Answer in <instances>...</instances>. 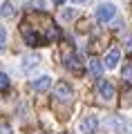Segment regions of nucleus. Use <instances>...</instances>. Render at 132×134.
I'll return each instance as SVG.
<instances>
[{"label":"nucleus","instance_id":"obj_2","mask_svg":"<svg viewBox=\"0 0 132 134\" xmlns=\"http://www.w3.org/2000/svg\"><path fill=\"white\" fill-rule=\"evenodd\" d=\"M96 127H99V119H96L94 114L83 116V119H81V123H78L81 134H92V132H96Z\"/></svg>","mask_w":132,"mask_h":134},{"label":"nucleus","instance_id":"obj_5","mask_svg":"<svg viewBox=\"0 0 132 134\" xmlns=\"http://www.w3.org/2000/svg\"><path fill=\"white\" fill-rule=\"evenodd\" d=\"M99 94H101V98H105V100H112L114 98V94H117V90H114V83L112 81H101L99 83Z\"/></svg>","mask_w":132,"mask_h":134},{"label":"nucleus","instance_id":"obj_16","mask_svg":"<svg viewBox=\"0 0 132 134\" xmlns=\"http://www.w3.org/2000/svg\"><path fill=\"white\" fill-rule=\"evenodd\" d=\"M123 45H125V49L132 54V34H125V36H123Z\"/></svg>","mask_w":132,"mask_h":134},{"label":"nucleus","instance_id":"obj_22","mask_svg":"<svg viewBox=\"0 0 132 134\" xmlns=\"http://www.w3.org/2000/svg\"><path fill=\"white\" fill-rule=\"evenodd\" d=\"M74 2H76V5H83V2H85V0H74Z\"/></svg>","mask_w":132,"mask_h":134},{"label":"nucleus","instance_id":"obj_20","mask_svg":"<svg viewBox=\"0 0 132 134\" xmlns=\"http://www.w3.org/2000/svg\"><path fill=\"white\" fill-rule=\"evenodd\" d=\"M0 38L7 40V31H5V27H0Z\"/></svg>","mask_w":132,"mask_h":134},{"label":"nucleus","instance_id":"obj_15","mask_svg":"<svg viewBox=\"0 0 132 134\" xmlns=\"http://www.w3.org/2000/svg\"><path fill=\"white\" fill-rule=\"evenodd\" d=\"M76 14H78L76 9H65V11H63V20H74Z\"/></svg>","mask_w":132,"mask_h":134},{"label":"nucleus","instance_id":"obj_17","mask_svg":"<svg viewBox=\"0 0 132 134\" xmlns=\"http://www.w3.org/2000/svg\"><path fill=\"white\" fill-rule=\"evenodd\" d=\"M27 7H34V9H45V2H43V0H31Z\"/></svg>","mask_w":132,"mask_h":134},{"label":"nucleus","instance_id":"obj_21","mask_svg":"<svg viewBox=\"0 0 132 134\" xmlns=\"http://www.w3.org/2000/svg\"><path fill=\"white\" fill-rule=\"evenodd\" d=\"M54 5H63V2H65V0H52Z\"/></svg>","mask_w":132,"mask_h":134},{"label":"nucleus","instance_id":"obj_11","mask_svg":"<svg viewBox=\"0 0 132 134\" xmlns=\"http://www.w3.org/2000/svg\"><path fill=\"white\" fill-rule=\"evenodd\" d=\"M23 34H25V43H27L29 47H38V45L43 43L40 36H38V34H34V31H29V29H27V31H23Z\"/></svg>","mask_w":132,"mask_h":134},{"label":"nucleus","instance_id":"obj_1","mask_svg":"<svg viewBox=\"0 0 132 134\" xmlns=\"http://www.w3.org/2000/svg\"><path fill=\"white\" fill-rule=\"evenodd\" d=\"M94 16H96L99 23H110V20L117 16V7L114 5H101V7H96Z\"/></svg>","mask_w":132,"mask_h":134},{"label":"nucleus","instance_id":"obj_9","mask_svg":"<svg viewBox=\"0 0 132 134\" xmlns=\"http://www.w3.org/2000/svg\"><path fill=\"white\" fill-rule=\"evenodd\" d=\"M54 96H56L58 100H70L72 98V87L67 85V83H58V85L54 87Z\"/></svg>","mask_w":132,"mask_h":134},{"label":"nucleus","instance_id":"obj_4","mask_svg":"<svg viewBox=\"0 0 132 134\" xmlns=\"http://www.w3.org/2000/svg\"><path fill=\"white\" fill-rule=\"evenodd\" d=\"M105 125H108L110 130H114V132H125V130H128V121H125V116H119V114L108 116V119H105Z\"/></svg>","mask_w":132,"mask_h":134},{"label":"nucleus","instance_id":"obj_14","mask_svg":"<svg viewBox=\"0 0 132 134\" xmlns=\"http://www.w3.org/2000/svg\"><path fill=\"white\" fill-rule=\"evenodd\" d=\"M7 90H9V76L0 74V92H7Z\"/></svg>","mask_w":132,"mask_h":134},{"label":"nucleus","instance_id":"obj_6","mask_svg":"<svg viewBox=\"0 0 132 134\" xmlns=\"http://www.w3.org/2000/svg\"><path fill=\"white\" fill-rule=\"evenodd\" d=\"M38 65H40V56H38V54H29V56L23 58V65H20V67H23L25 74H29V72H34Z\"/></svg>","mask_w":132,"mask_h":134},{"label":"nucleus","instance_id":"obj_7","mask_svg":"<svg viewBox=\"0 0 132 134\" xmlns=\"http://www.w3.org/2000/svg\"><path fill=\"white\" fill-rule=\"evenodd\" d=\"M65 67L70 72H74V74H81L83 72V60H81L76 54H70V56H65Z\"/></svg>","mask_w":132,"mask_h":134},{"label":"nucleus","instance_id":"obj_8","mask_svg":"<svg viewBox=\"0 0 132 134\" xmlns=\"http://www.w3.org/2000/svg\"><path fill=\"white\" fill-rule=\"evenodd\" d=\"M29 85H31L34 92H47L49 87H52V78L49 76H38V78H34Z\"/></svg>","mask_w":132,"mask_h":134},{"label":"nucleus","instance_id":"obj_18","mask_svg":"<svg viewBox=\"0 0 132 134\" xmlns=\"http://www.w3.org/2000/svg\"><path fill=\"white\" fill-rule=\"evenodd\" d=\"M0 134H14V132H11V125H7V123H0Z\"/></svg>","mask_w":132,"mask_h":134},{"label":"nucleus","instance_id":"obj_10","mask_svg":"<svg viewBox=\"0 0 132 134\" xmlns=\"http://www.w3.org/2000/svg\"><path fill=\"white\" fill-rule=\"evenodd\" d=\"M87 67H90V72H92V76H101V74H103V69H105L103 60H96V58H92V60L87 63Z\"/></svg>","mask_w":132,"mask_h":134},{"label":"nucleus","instance_id":"obj_13","mask_svg":"<svg viewBox=\"0 0 132 134\" xmlns=\"http://www.w3.org/2000/svg\"><path fill=\"white\" fill-rule=\"evenodd\" d=\"M121 74H123V81H128V83H132V60H130V63H125V65H123V69H121Z\"/></svg>","mask_w":132,"mask_h":134},{"label":"nucleus","instance_id":"obj_19","mask_svg":"<svg viewBox=\"0 0 132 134\" xmlns=\"http://www.w3.org/2000/svg\"><path fill=\"white\" fill-rule=\"evenodd\" d=\"M5 52H7V45H5V40L0 38V54H5Z\"/></svg>","mask_w":132,"mask_h":134},{"label":"nucleus","instance_id":"obj_12","mask_svg":"<svg viewBox=\"0 0 132 134\" xmlns=\"http://www.w3.org/2000/svg\"><path fill=\"white\" fill-rule=\"evenodd\" d=\"M16 16V9L11 2H2V7H0V18H14Z\"/></svg>","mask_w":132,"mask_h":134},{"label":"nucleus","instance_id":"obj_3","mask_svg":"<svg viewBox=\"0 0 132 134\" xmlns=\"http://www.w3.org/2000/svg\"><path fill=\"white\" fill-rule=\"evenodd\" d=\"M119 63H121V49H119V47L108 49V54H105V58H103L105 69H114V67H117Z\"/></svg>","mask_w":132,"mask_h":134}]
</instances>
